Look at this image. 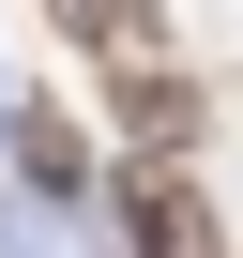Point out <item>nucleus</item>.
Masks as SVG:
<instances>
[{"label": "nucleus", "instance_id": "nucleus-1", "mask_svg": "<svg viewBox=\"0 0 243 258\" xmlns=\"http://www.w3.org/2000/svg\"><path fill=\"white\" fill-rule=\"evenodd\" d=\"M122 213H137V258H228L198 167H122Z\"/></svg>", "mask_w": 243, "mask_h": 258}]
</instances>
